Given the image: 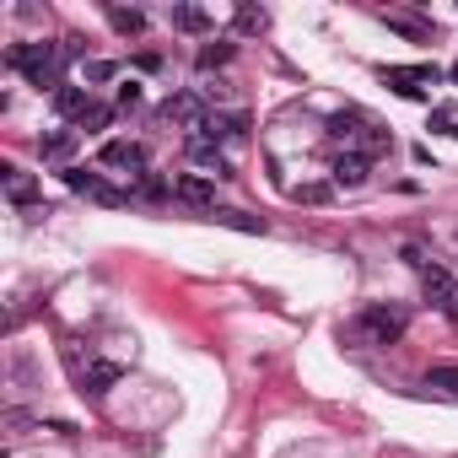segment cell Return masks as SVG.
<instances>
[{
  "label": "cell",
  "instance_id": "obj_25",
  "mask_svg": "<svg viewBox=\"0 0 458 458\" xmlns=\"http://www.w3.org/2000/svg\"><path fill=\"white\" fill-rule=\"evenodd\" d=\"M119 76V65H108V59H92L87 65V82H113Z\"/></svg>",
  "mask_w": 458,
  "mask_h": 458
},
{
  "label": "cell",
  "instance_id": "obj_6",
  "mask_svg": "<svg viewBox=\"0 0 458 458\" xmlns=\"http://www.w3.org/2000/svg\"><path fill=\"white\" fill-rule=\"evenodd\" d=\"M206 113H211V108L194 97V92H173V97L162 103V119H167V124H178V129H189V136H200Z\"/></svg>",
  "mask_w": 458,
  "mask_h": 458
},
{
  "label": "cell",
  "instance_id": "obj_21",
  "mask_svg": "<svg viewBox=\"0 0 458 458\" xmlns=\"http://www.w3.org/2000/svg\"><path fill=\"white\" fill-rule=\"evenodd\" d=\"M216 221L232 227V232H265V221H259V216H243V211H216Z\"/></svg>",
  "mask_w": 458,
  "mask_h": 458
},
{
  "label": "cell",
  "instance_id": "obj_4",
  "mask_svg": "<svg viewBox=\"0 0 458 458\" xmlns=\"http://www.w3.org/2000/svg\"><path fill=\"white\" fill-rule=\"evenodd\" d=\"M59 178H65V189L87 194V200H97V206H129V200H136L129 189H108V183H103L97 173H87V167H65Z\"/></svg>",
  "mask_w": 458,
  "mask_h": 458
},
{
  "label": "cell",
  "instance_id": "obj_12",
  "mask_svg": "<svg viewBox=\"0 0 458 458\" xmlns=\"http://www.w3.org/2000/svg\"><path fill=\"white\" fill-rule=\"evenodd\" d=\"M103 167H146V151L136 141H103Z\"/></svg>",
  "mask_w": 458,
  "mask_h": 458
},
{
  "label": "cell",
  "instance_id": "obj_22",
  "mask_svg": "<svg viewBox=\"0 0 458 458\" xmlns=\"http://www.w3.org/2000/svg\"><path fill=\"white\" fill-rule=\"evenodd\" d=\"M232 59V43H206L200 49V71H216V65H227Z\"/></svg>",
  "mask_w": 458,
  "mask_h": 458
},
{
  "label": "cell",
  "instance_id": "obj_19",
  "mask_svg": "<svg viewBox=\"0 0 458 458\" xmlns=\"http://www.w3.org/2000/svg\"><path fill=\"white\" fill-rule=\"evenodd\" d=\"M232 27H237V33H265V27H270V12H265V6H237V12H232Z\"/></svg>",
  "mask_w": 458,
  "mask_h": 458
},
{
  "label": "cell",
  "instance_id": "obj_27",
  "mask_svg": "<svg viewBox=\"0 0 458 458\" xmlns=\"http://www.w3.org/2000/svg\"><path fill=\"white\" fill-rule=\"evenodd\" d=\"M453 82H458V59H453Z\"/></svg>",
  "mask_w": 458,
  "mask_h": 458
},
{
  "label": "cell",
  "instance_id": "obj_10",
  "mask_svg": "<svg viewBox=\"0 0 458 458\" xmlns=\"http://www.w3.org/2000/svg\"><path fill=\"white\" fill-rule=\"evenodd\" d=\"M0 183H6V200H12V206H22V211H27V206H38V194H43V189H38V178H33V173H22V167H12V162L0 167Z\"/></svg>",
  "mask_w": 458,
  "mask_h": 458
},
{
  "label": "cell",
  "instance_id": "obj_18",
  "mask_svg": "<svg viewBox=\"0 0 458 458\" xmlns=\"http://www.w3.org/2000/svg\"><path fill=\"white\" fill-rule=\"evenodd\" d=\"M173 27H183V33H211V12H200V6H173Z\"/></svg>",
  "mask_w": 458,
  "mask_h": 458
},
{
  "label": "cell",
  "instance_id": "obj_3",
  "mask_svg": "<svg viewBox=\"0 0 458 458\" xmlns=\"http://www.w3.org/2000/svg\"><path fill=\"white\" fill-rule=\"evenodd\" d=\"M351 340L356 345H372V351H388V345H400L405 340V313L400 307H361L351 318Z\"/></svg>",
  "mask_w": 458,
  "mask_h": 458
},
{
  "label": "cell",
  "instance_id": "obj_8",
  "mask_svg": "<svg viewBox=\"0 0 458 458\" xmlns=\"http://www.w3.org/2000/svg\"><path fill=\"white\" fill-rule=\"evenodd\" d=\"M189 162L200 167L206 178H232V162H227V151H221L216 141H200V136H189Z\"/></svg>",
  "mask_w": 458,
  "mask_h": 458
},
{
  "label": "cell",
  "instance_id": "obj_14",
  "mask_svg": "<svg viewBox=\"0 0 458 458\" xmlns=\"http://www.w3.org/2000/svg\"><path fill=\"white\" fill-rule=\"evenodd\" d=\"M87 108H92V97H87L82 87H59V92H54V113H59V119H82Z\"/></svg>",
  "mask_w": 458,
  "mask_h": 458
},
{
  "label": "cell",
  "instance_id": "obj_17",
  "mask_svg": "<svg viewBox=\"0 0 458 458\" xmlns=\"http://www.w3.org/2000/svg\"><path fill=\"white\" fill-rule=\"evenodd\" d=\"M108 22L124 33V38H136V33H146V12L141 6H108Z\"/></svg>",
  "mask_w": 458,
  "mask_h": 458
},
{
  "label": "cell",
  "instance_id": "obj_16",
  "mask_svg": "<svg viewBox=\"0 0 458 458\" xmlns=\"http://www.w3.org/2000/svg\"><path fill=\"white\" fill-rule=\"evenodd\" d=\"M113 383H119V367H113V361H97V367L82 372V394H108Z\"/></svg>",
  "mask_w": 458,
  "mask_h": 458
},
{
  "label": "cell",
  "instance_id": "obj_1",
  "mask_svg": "<svg viewBox=\"0 0 458 458\" xmlns=\"http://www.w3.org/2000/svg\"><path fill=\"white\" fill-rule=\"evenodd\" d=\"M330 141H340V146H351L356 157H383L388 146H394V136L377 124V119H367V113H356V108H345V113H335L330 119Z\"/></svg>",
  "mask_w": 458,
  "mask_h": 458
},
{
  "label": "cell",
  "instance_id": "obj_26",
  "mask_svg": "<svg viewBox=\"0 0 458 458\" xmlns=\"http://www.w3.org/2000/svg\"><path fill=\"white\" fill-rule=\"evenodd\" d=\"M119 103H124V108H136V103H141V87H136V82H124V87H119Z\"/></svg>",
  "mask_w": 458,
  "mask_h": 458
},
{
  "label": "cell",
  "instance_id": "obj_15",
  "mask_svg": "<svg viewBox=\"0 0 458 458\" xmlns=\"http://www.w3.org/2000/svg\"><path fill=\"white\" fill-rule=\"evenodd\" d=\"M421 388L426 394H442V400H458V367H431L421 377Z\"/></svg>",
  "mask_w": 458,
  "mask_h": 458
},
{
  "label": "cell",
  "instance_id": "obj_5",
  "mask_svg": "<svg viewBox=\"0 0 458 458\" xmlns=\"http://www.w3.org/2000/svg\"><path fill=\"white\" fill-rule=\"evenodd\" d=\"M173 200H183V206H194V211H216V178H206V173H178V178H173Z\"/></svg>",
  "mask_w": 458,
  "mask_h": 458
},
{
  "label": "cell",
  "instance_id": "obj_20",
  "mask_svg": "<svg viewBox=\"0 0 458 458\" xmlns=\"http://www.w3.org/2000/svg\"><path fill=\"white\" fill-rule=\"evenodd\" d=\"M383 22L400 27L405 38H431V22H421V17H410V12H383Z\"/></svg>",
  "mask_w": 458,
  "mask_h": 458
},
{
  "label": "cell",
  "instance_id": "obj_9",
  "mask_svg": "<svg viewBox=\"0 0 458 458\" xmlns=\"http://www.w3.org/2000/svg\"><path fill=\"white\" fill-rule=\"evenodd\" d=\"M421 297H426L431 307H442V313H447V307L458 302V281H453L442 265H426V270H421Z\"/></svg>",
  "mask_w": 458,
  "mask_h": 458
},
{
  "label": "cell",
  "instance_id": "obj_2",
  "mask_svg": "<svg viewBox=\"0 0 458 458\" xmlns=\"http://www.w3.org/2000/svg\"><path fill=\"white\" fill-rule=\"evenodd\" d=\"M6 59H12V71H22L38 92L49 87V92H59L65 82H59V65H65V54H59V43H12L6 49Z\"/></svg>",
  "mask_w": 458,
  "mask_h": 458
},
{
  "label": "cell",
  "instance_id": "obj_24",
  "mask_svg": "<svg viewBox=\"0 0 458 458\" xmlns=\"http://www.w3.org/2000/svg\"><path fill=\"white\" fill-rule=\"evenodd\" d=\"M108 119H113V113H108L103 103H92V108L82 113V129H108Z\"/></svg>",
  "mask_w": 458,
  "mask_h": 458
},
{
  "label": "cell",
  "instance_id": "obj_11",
  "mask_svg": "<svg viewBox=\"0 0 458 458\" xmlns=\"http://www.w3.org/2000/svg\"><path fill=\"white\" fill-rule=\"evenodd\" d=\"M367 173H372V162L367 157H356V151H345V157H335V189H361L367 183Z\"/></svg>",
  "mask_w": 458,
  "mask_h": 458
},
{
  "label": "cell",
  "instance_id": "obj_23",
  "mask_svg": "<svg viewBox=\"0 0 458 458\" xmlns=\"http://www.w3.org/2000/svg\"><path fill=\"white\" fill-rule=\"evenodd\" d=\"M291 194H297V200H307V206H318V200H330V183H297Z\"/></svg>",
  "mask_w": 458,
  "mask_h": 458
},
{
  "label": "cell",
  "instance_id": "obj_13",
  "mask_svg": "<svg viewBox=\"0 0 458 458\" xmlns=\"http://www.w3.org/2000/svg\"><path fill=\"white\" fill-rule=\"evenodd\" d=\"M71 151H76V129H54V136L38 141V157H43V162H65Z\"/></svg>",
  "mask_w": 458,
  "mask_h": 458
},
{
  "label": "cell",
  "instance_id": "obj_7",
  "mask_svg": "<svg viewBox=\"0 0 458 458\" xmlns=\"http://www.w3.org/2000/svg\"><path fill=\"white\" fill-rule=\"evenodd\" d=\"M383 82L400 97H421V82H437V65H383Z\"/></svg>",
  "mask_w": 458,
  "mask_h": 458
}]
</instances>
